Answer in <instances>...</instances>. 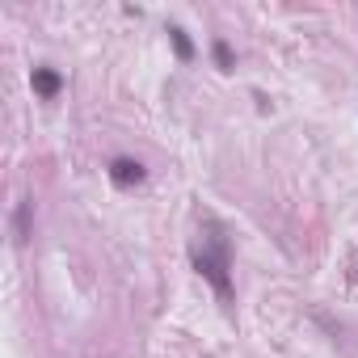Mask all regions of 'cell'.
I'll use <instances>...</instances> for the list:
<instances>
[{
	"instance_id": "obj_5",
	"label": "cell",
	"mask_w": 358,
	"mask_h": 358,
	"mask_svg": "<svg viewBox=\"0 0 358 358\" xmlns=\"http://www.w3.org/2000/svg\"><path fill=\"white\" fill-rule=\"evenodd\" d=\"M30 211H34V203H30V199H22V207H17V245H26V241H30Z\"/></svg>"
},
{
	"instance_id": "obj_3",
	"label": "cell",
	"mask_w": 358,
	"mask_h": 358,
	"mask_svg": "<svg viewBox=\"0 0 358 358\" xmlns=\"http://www.w3.org/2000/svg\"><path fill=\"white\" fill-rule=\"evenodd\" d=\"M30 85H34V93H38L43 101H55L59 89H64V76H59L55 68H34V72H30Z\"/></svg>"
},
{
	"instance_id": "obj_1",
	"label": "cell",
	"mask_w": 358,
	"mask_h": 358,
	"mask_svg": "<svg viewBox=\"0 0 358 358\" xmlns=\"http://www.w3.org/2000/svg\"><path fill=\"white\" fill-rule=\"evenodd\" d=\"M190 262L203 274V282L215 291V299L224 308H232V236L220 220H203L194 241H190Z\"/></svg>"
},
{
	"instance_id": "obj_4",
	"label": "cell",
	"mask_w": 358,
	"mask_h": 358,
	"mask_svg": "<svg viewBox=\"0 0 358 358\" xmlns=\"http://www.w3.org/2000/svg\"><path fill=\"white\" fill-rule=\"evenodd\" d=\"M169 43H173V51H177V59H182V64L194 59V43H190V34L182 26H169Z\"/></svg>"
},
{
	"instance_id": "obj_2",
	"label": "cell",
	"mask_w": 358,
	"mask_h": 358,
	"mask_svg": "<svg viewBox=\"0 0 358 358\" xmlns=\"http://www.w3.org/2000/svg\"><path fill=\"white\" fill-rule=\"evenodd\" d=\"M106 173H110V182H114L118 190H135V186H143V177H148V169H143L135 156H114Z\"/></svg>"
},
{
	"instance_id": "obj_6",
	"label": "cell",
	"mask_w": 358,
	"mask_h": 358,
	"mask_svg": "<svg viewBox=\"0 0 358 358\" xmlns=\"http://www.w3.org/2000/svg\"><path fill=\"white\" fill-rule=\"evenodd\" d=\"M211 55H215V64H220L224 72H232V47H228L224 38H215V47H211Z\"/></svg>"
}]
</instances>
